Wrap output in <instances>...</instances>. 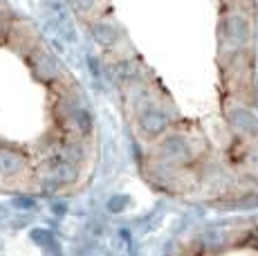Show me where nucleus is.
Masks as SVG:
<instances>
[{
    "instance_id": "1",
    "label": "nucleus",
    "mask_w": 258,
    "mask_h": 256,
    "mask_svg": "<svg viewBox=\"0 0 258 256\" xmlns=\"http://www.w3.org/2000/svg\"><path fill=\"white\" fill-rule=\"evenodd\" d=\"M36 173H38V180H41L43 189L56 191L58 186L74 184V182L79 180V164L70 162L61 153H52L38 164Z\"/></svg>"
},
{
    "instance_id": "2",
    "label": "nucleus",
    "mask_w": 258,
    "mask_h": 256,
    "mask_svg": "<svg viewBox=\"0 0 258 256\" xmlns=\"http://www.w3.org/2000/svg\"><path fill=\"white\" fill-rule=\"evenodd\" d=\"M29 169V155L16 146L0 144V175L3 178H18Z\"/></svg>"
},
{
    "instance_id": "3",
    "label": "nucleus",
    "mask_w": 258,
    "mask_h": 256,
    "mask_svg": "<svg viewBox=\"0 0 258 256\" xmlns=\"http://www.w3.org/2000/svg\"><path fill=\"white\" fill-rule=\"evenodd\" d=\"M157 153L162 160L180 164V162H186L191 157V144L186 142L184 135H164L160 146H157Z\"/></svg>"
},
{
    "instance_id": "4",
    "label": "nucleus",
    "mask_w": 258,
    "mask_h": 256,
    "mask_svg": "<svg viewBox=\"0 0 258 256\" xmlns=\"http://www.w3.org/2000/svg\"><path fill=\"white\" fill-rule=\"evenodd\" d=\"M168 115L164 110H160V108H144L140 112V117H137V126H140V131L144 133L146 137H160L164 135L168 131Z\"/></svg>"
},
{
    "instance_id": "5",
    "label": "nucleus",
    "mask_w": 258,
    "mask_h": 256,
    "mask_svg": "<svg viewBox=\"0 0 258 256\" xmlns=\"http://www.w3.org/2000/svg\"><path fill=\"white\" fill-rule=\"evenodd\" d=\"M32 72L38 81H45V83H52L56 79H61V63L54 54H49L45 50H38L36 54L32 56Z\"/></svg>"
},
{
    "instance_id": "6",
    "label": "nucleus",
    "mask_w": 258,
    "mask_h": 256,
    "mask_svg": "<svg viewBox=\"0 0 258 256\" xmlns=\"http://www.w3.org/2000/svg\"><path fill=\"white\" fill-rule=\"evenodd\" d=\"M225 36H227V41L234 43L238 47L247 45V41H249V21L242 14L231 12L225 18Z\"/></svg>"
},
{
    "instance_id": "7",
    "label": "nucleus",
    "mask_w": 258,
    "mask_h": 256,
    "mask_svg": "<svg viewBox=\"0 0 258 256\" xmlns=\"http://www.w3.org/2000/svg\"><path fill=\"white\" fill-rule=\"evenodd\" d=\"M229 121L238 133H242V135L258 137V117L249 110V108H234V110L229 112Z\"/></svg>"
},
{
    "instance_id": "8",
    "label": "nucleus",
    "mask_w": 258,
    "mask_h": 256,
    "mask_svg": "<svg viewBox=\"0 0 258 256\" xmlns=\"http://www.w3.org/2000/svg\"><path fill=\"white\" fill-rule=\"evenodd\" d=\"M90 34L94 38V43L101 47H115L119 43V29L112 23L106 21H94L90 27Z\"/></svg>"
},
{
    "instance_id": "9",
    "label": "nucleus",
    "mask_w": 258,
    "mask_h": 256,
    "mask_svg": "<svg viewBox=\"0 0 258 256\" xmlns=\"http://www.w3.org/2000/svg\"><path fill=\"white\" fill-rule=\"evenodd\" d=\"M70 124H74V128H77V133H79V137H88V135L92 133V128H94L92 112L81 103V106H79L77 110H74Z\"/></svg>"
},
{
    "instance_id": "10",
    "label": "nucleus",
    "mask_w": 258,
    "mask_h": 256,
    "mask_svg": "<svg viewBox=\"0 0 258 256\" xmlns=\"http://www.w3.org/2000/svg\"><path fill=\"white\" fill-rule=\"evenodd\" d=\"M61 155H66L74 164H81L86 160V146L81 144V140H68L66 144L61 146Z\"/></svg>"
},
{
    "instance_id": "11",
    "label": "nucleus",
    "mask_w": 258,
    "mask_h": 256,
    "mask_svg": "<svg viewBox=\"0 0 258 256\" xmlns=\"http://www.w3.org/2000/svg\"><path fill=\"white\" fill-rule=\"evenodd\" d=\"M29 238H32V243H36L41 249H45V247H49V245L56 243L54 234L45 227H34L32 231H29Z\"/></svg>"
},
{
    "instance_id": "12",
    "label": "nucleus",
    "mask_w": 258,
    "mask_h": 256,
    "mask_svg": "<svg viewBox=\"0 0 258 256\" xmlns=\"http://www.w3.org/2000/svg\"><path fill=\"white\" fill-rule=\"evenodd\" d=\"M128 205H131V196H123V194L112 196V198L106 203V207H108V211H110V214H121Z\"/></svg>"
},
{
    "instance_id": "13",
    "label": "nucleus",
    "mask_w": 258,
    "mask_h": 256,
    "mask_svg": "<svg viewBox=\"0 0 258 256\" xmlns=\"http://www.w3.org/2000/svg\"><path fill=\"white\" fill-rule=\"evenodd\" d=\"M12 207L18 211H34L38 207V203L32 196H16V198H12Z\"/></svg>"
},
{
    "instance_id": "14",
    "label": "nucleus",
    "mask_w": 258,
    "mask_h": 256,
    "mask_svg": "<svg viewBox=\"0 0 258 256\" xmlns=\"http://www.w3.org/2000/svg\"><path fill=\"white\" fill-rule=\"evenodd\" d=\"M72 7L77 9L79 14H90V12H94V7H97V0H72Z\"/></svg>"
},
{
    "instance_id": "15",
    "label": "nucleus",
    "mask_w": 258,
    "mask_h": 256,
    "mask_svg": "<svg viewBox=\"0 0 258 256\" xmlns=\"http://www.w3.org/2000/svg\"><path fill=\"white\" fill-rule=\"evenodd\" d=\"M9 29H12V27H9V18L5 16L3 12H0V38H5V36H7V34H9Z\"/></svg>"
},
{
    "instance_id": "16",
    "label": "nucleus",
    "mask_w": 258,
    "mask_h": 256,
    "mask_svg": "<svg viewBox=\"0 0 258 256\" xmlns=\"http://www.w3.org/2000/svg\"><path fill=\"white\" fill-rule=\"evenodd\" d=\"M52 214L54 216H66L68 214V205L66 203H54L52 205Z\"/></svg>"
},
{
    "instance_id": "17",
    "label": "nucleus",
    "mask_w": 258,
    "mask_h": 256,
    "mask_svg": "<svg viewBox=\"0 0 258 256\" xmlns=\"http://www.w3.org/2000/svg\"><path fill=\"white\" fill-rule=\"evenodd\" d=\"M7 220H9V209L0 205V223H7Z\"/></svg>"
}]
</instances>
